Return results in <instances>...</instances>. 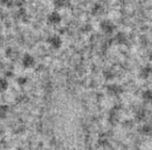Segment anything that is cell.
Here are the masks:
<instances>
[{"label":"cell","mask_w":152,"mask_h":150,"mask_svg":"<svg viewBox=\"0 0 152 150\" xmlns=\"http://www.w3.org/2000/svg\"><path fill=\"white\" fill-rule=\"evenodd\" d=\"M4 54H5V57H7V59H13L14 57L16 56V51L13 47H7V48L5 49Z\"/></svg>","instance_id":"14"},{"label":"cell","mask_w":152,"mask_h":150,"mask_svg":"<svg viewBox=\"0 0 152 150\" xmlns=\"http://www.w3.org/2000/svg\"><path fill=\"white\" fill-rule=\"evenodd\" d=\"M116 24L110 19H103L99 22V29L106 36H112L116 31Z\"/></svg>","instance_id":"1"},{"label":"cell","mask_w":152,"mask_h":150,"mask_svg":"<svg viewBox=\"0 0 152 150\" xmlns=\"http://www.w3.org/2000/svg\"><path fill=\"white\" fill-rule=\"evenodd\" d=\"M114 42L116 43L117 45H120V46H126L129 43L128 37L125 32L123 31H119L115 34L114 37Z\"/></svg>","instance_id":"6"},{"label":"cell","mask_w":152,"mask_h":150,"mask_svg":"<svg viewBox=\"0 0 152 150\" xmlns=\"http://www.w3.org/2000/svg\"><path fill=\"white\" fill-rule=\"evenodd\" d=\"M151 72H152L151 66L150 65L143 66L139 71V77L141 79H144V80L148 79L150 77V75H151Z\"/></svg>","instance_id":"7"},{"label":"cell","mask_w":152,"mask_h":150,"mask_svg":"<svg viewBox=\"0 0 152 150\" xmlns=\"http://www.w3.org/2000/svg\"><path fill=\"white\" fill-rule=\"evenodd\" d=\"M69 5V0H53V7L55 10H61Z\"/></svg>","instance_id":"10"},{"label":"cell","mask_w":152,"mask_h":150,"mask_svg":"<svg viewBox=\"0 0 152 150\" xmlns=\"http://www.w3.org/2000/svg\"><path fill=\"white\" fill-rule=\"evenodd\" d=\"M135 118H137V120H139V121L145 120V118H146L145 110H140L139 112L137 113V115H135Z\"/></svg>","instance_id":"18"},{"label":"cell","mask_w":152,"mask_h":150,"mask_svg":"<svg viewBox=\"0 0 152 150\" xmlns=\"http://www.w3.org/2000/svg\"><path fill=\"white\" fill-rule=\"evenodd\" d=\"M10 87V83L7 77L0 76V94H3L7 91Z\"/></svg>","instance_id":"8"},{"label":"cell","mask_w":152,"mask_h":150,"mask_svg":"<svg viewBox=\"0 0 152 150\" xmlns=\"http://www.w3.org/2000/svg\"><path fill=\"white\" fill-rule=\"evenodd\" d=\"M10 106L7 104H0V119H7L10 115Z\"/></svg>","instance_id":"9"},{"label":"cell","mask_w":152,"mask_h":150,"mask_svg":"<svg viewBox=\"0 0 152 150\" xmlns=\"http://www.w3.org/2000/svg\"><path fill=\"white\" fill-rule=\"evenodd\" d=\"M36 64L37 61L34 55L30 53H24V55L21 59V65L24 69H31L36 66Z\"/></svg>","instance_id":"3"},{"label":"cell","mask_w":152,"mask_h":150,"mask_svg":"<svg viewBox=\"0 0 152 150\" xmlns=\"http://www.w3.org/2000/svg\"><path fill=\"white\" fill-rule=\"evenodd\" d=\"M106 92L110 96H119L123 93V88L118 83H110L106 87Z\"/></svg>","instance_id":"5"},{"label":"cell","mask_w":152,"mask_h":150,"mask_svg":"<svg viewBox=\"0 0 152 150\" xmlns=\"http://www.w3.org/2000/svg\"><path fill=\"white\" fill-rule=\"evenodd\" d=\"M102 75L105 78V80H113L115 78V72L113 71L110 68H106V69L103 70L102 72Z\"/></svg>","instance_id":"12"},{"label":"cell","mask_w":152,"mask_h":150,"mask_svg":"<svg viewBox=\"0 0 152 150\" xmlns=\"http://www.w3.org/2000/svg\"><path fill=\"white\" fill-rule=\"evenodd\" d=\"M16 83H17L18 86H20V87H25L26 85L28 83V77L26 76H19L17 79H16Z\"/></svg>","instance_id":"15"},{"label":"cell","mask_w":152,"mask_h":150,"mask_svg":"<svg viewBox=\"0 0 152 150\" xmlns=\"http://www.w3.org/2000/svg\"><path fill=\"white\" fill-rule=\"evenodd\" d=\"M141 97L144 101L146 102H150L152 99V91L150 89H147V90H144L141 94Z\"/></svg>","instance_id":"13"},{"label":"cell","mask_w":152,"mask_h":150,"mask_svg":"<svg viewBox=\"0 0 152 150\" xmlns=\"http://www.w3.org/2000/svg\"><path fill=\"white\" fill-rule=\"evenodd\" d=\"M102 12H103V7L99 4H96L92 9V15H95V16L100 15V14H102Z\"/></svg>","instance_id":"17"},{"label":"cell","mask_w":152,"mask_h":150,"mask_svg":"<svg viewBox=\"0 0 152 150\" xmlns=\"http://www.w3.org/2000/svg\"><path fill=\"white\" fill-rule=\"evenodd\" d=\"M0 5L10 9L15 5V0H0Z\"/></svg>","instance_id":"16"},{"label":"cell","mask_w":152,"mask_h":150,"mask_svg":"<svg viewBox=\"0 0 152 150\" xmlns=\"http://www.w3.org/2000/svg\"><path fill=\"white\" fill-rule=\"evenodd\" d=\"M139 132L141 133V135H151V132H152V127H151V125L147 124V123L143 124L139 128Z\"/></svg>","instance_id":"11"},{"label":"cell","mask_w":152,"mask_h":150,"mask_svg":"<svg viewBox=\"0 0 152 150\" xmlns=\"http://www.w3.org/2000/svg\"><path fill=\"white\" fill-rule=\"evenodd\" d=\"M0 38H1V28H0Z\"/></svg>","instance_id":"19"},{"label":"cell","mask_w":152,"mask_h":150,"mask_svg":"<svg viewBox=\"0 0 152 150\" xmlns=\"http://www.w3.org/2000/svg\"><path fill=\"white\" fill-rule=\"evenodd\" d=\"M61 22V16L57 11H53L47 15V24L49 25H58Z\"/></svg>","instance_id":"4"},{"label":"cell","mask_w":152,"mask_h":150,"mask_svg":"<svg viewBox=\"0 0 152 150\" xmlns=\"http://www.w3.org/2000/svg\"><path fill=\"white\" fill-rule=\"evenodd\" d=\"M46 43L50 46V48L54 49V50H58L63 46V40L58 34H50L47 37Z\"/></svg>","instance_id":"2"}]
</instances>
